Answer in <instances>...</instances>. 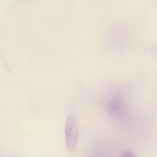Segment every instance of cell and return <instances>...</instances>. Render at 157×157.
<instances>
[{
  "mask_svg": "<svg viewBox=\"0 0 157 157\" xmlns=\"http://www.w3.org/2000/svg\"><path fill=\"white\" fill-rule=\"evenodd\" d=\"M121 157H134V156H133V155L131 154L130 153L126 152V153H124V154L122 155V156H121Z\"/></svg>",
  "mask_w": 157,
  "mask_h": 157,
  "instance_id": "obj_2",
  "label": "cell"
},
{
  "mask_svg": "<svg viewBox=\"0 0 157 157\" xmlns=\"http://www.w3.org/2000/svg\"><path fill=\"white\" fill-rule=\"evenodd\" d=\"M77 136H78V131H77V127L75 122V119L70 117L67 121L65 128L66 144H67V148L70 151L75 149Z\"/></svg>",
  "mask_w": 157,
  "mask_h": 157,
  "instance_id": "obj_1",
  "label": "cell"
}]
</instances>
